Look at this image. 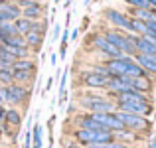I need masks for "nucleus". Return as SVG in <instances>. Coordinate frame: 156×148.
I'll return each mask as SVG.
<instances>
[{
  "instance_id": "16",
  "label": "nucleus",
  "mask_w": 156,
  "mask_h": 148,
  "mask_svg": "<svg viewBox=\"0 0 156 148\" xmlns=\"http://www.w3.org/2000/svg\"><path fill=\"white\" fill-rule=\"evenodd\" d=\"M115 134V140L122 142V144L126 146H134V142H138V138H140V134L133 132V130L125 129V130H119V132H113Z\"/></svg>"
},
{
  "instance_id": "3",
  "label": "nucleus",
  "mask_w": 156,
  "mask_h": 148,
  "mask_svg": "<svg viewBox=\"0 0 156 148\" xmlns=\"http://www.w3.org/2000/svg\"><path fill=\"white\" fill-rule=\"evenodd\" d=\"M117 118L122 122V126L136 134H148L150 129H152V122H150L148 117H138V115H130L125 113V111H115Z\"/></svg>"
},
{
  "instance_id": "14",
  "label": "nucleus",
  "mask_w": 156,
  "mask_h": 148,
  "mask_svg": "<svg viewBox=\"0 0 156 148\" xmlns=\"http://www.w3.org/2000/svg\"><path fill=\"white\" fill-rule=\"evenodd\" d=\"M95 130H85V129H75L71 132V138L77 142L81 148H85L87 144H91V142H95Z\"/></svg>"
},
{
  "instance_id": "15",
  "label": "nucleus",
  "mask_w": 156,
  "mask_h": 148,
  "mask_svg": "<svg viewBox=\"0 0 156 148\" xmlns=\"http://www.w3.org/2000/svg\"><path fill=\"white\" fill-rule=\"evenodd\" d=\"M24 38H26V44H28V48H30L34 53H38L40 49H42V46H44V40H46V34H40V32H30V34H26Z\"/></svg>"
},
{
  "instance_id": "25",
  "label": "nucleus",
  "mask_w": 156,
  "mask_h": 148,
  "mask_svg": "<svg viewBox=\"0 0 156 148\" xmlns=\"http://www.w3.org/2000/svg\"><path fill=\"white\" fill-rule=\"evenodd\" d=\"M63 148H81V146H79V144H77V142H75V140H73V138H69V140H67V142H65V146H63Z\"/></svg>"
},
{
  "instance_id": "26",
  "label": "nucleus",
  "mask_w": 156,
  "mask_h": 148,
  "mask_svg": "<svg viewBox=\"0 0 156 148\" xmlns=\"http://www.w3.org/2000/svg\"><path fill=\"white\" fill-rule=\"evenodd\" d=\"M59 32H61V26H59V24H55V28H53V40L59 38Z\"/></svg>"
},
{
  "instance_id": "23",
  "label": "nucleus",
  "mask_w": 156,
  "mask_h": 148,
  "mask_svg": "<svg viewBox=\"0 0 156 148\" xmlns=\"http://www.w3.org/2000/svg\"><path fill=\"white\" fill-rule=\"evenodd\" d=\"M0 32H2L4 38H10V36H18L14 22H4V24H0Z\"/></svg>"
},
{
  "instance_id": "5",
  "label": "nucleus",
  "mask_w": 156,
  "mask_h": 148,
  "mask_svg": "<svg viewBox=\"0 0 156 148\" xmlns=\"http://www.w3.org/2000/svg\"><path fill=\"white\" fill-rule=\"evenodd\" d=\"M105 20L115 28V30H122L126 34H130V18L129 14L121 10H115V8H107L105 10Z\"/></svg>"
},
{
  "instance_id": "10",
  "label": "nucleus",
  "mask_w": 156,
  "mask_h": 148,
  "mask_svg": "<svg viewBox=\"0 0 156 148\" xmlns=\"http://www.w3.org/2000/svg\"><path fill=\"white\" fill-rule=\"evenodd\" d=\"M107 81H109V77L101 75V73L93 71V69L81 73V85L87 87V89H91V91H95V89H105Z\"/></svg>"
},
{
  "instance_id": "20",
  "label": "nucleus",
  "mask_w": 156,
  "mask_h": 148,
  "mask_svg": "<svg viewBox=\"0 0 156 148\" xmlns=\"http://www.w3.org/2000/svg\"><path fill=\"white\" fill-rule=\"evenodd\" d=\"M14 26H16V32H18V36H26V34H30V32H32V28H34V22L20 16L18 20H14Z\"/></svg>"
},
{
  "instance_id": "2",
  "label": "nucleus",
  "mask_w": 156,
  "mask_h": 148,
  "mask_svg": "<svg viewBox=\"0 0 156 148\" xmlns=\"http://www.w3.org/2000/svg\"><path fill=\"white\" fill-rule=\"evenodd\" d=\"M103 36L122 53V55H126V57H134V55H136L134 34H126V32H122V30H115V28H111V30L103 32Z\"/></svg>"
},
{
  "instance_id": "9",
  "label": "nucleus",
  "mask_w": 156,
  "mask_h": 148,
  "mask_svg": "<svg viewBox=\"0 0 156 148\" xmlns=\"http://www.w3.org/2000/svg\"><path fill=\"white\" fill-rule=\"evenodd\" d=\"M133 59L134 57L122 55V57H117V59H105L103 65H105L107 73H109V77H121V75L126 73V69H129V65L133 63Z\"/></svg>"
},
{
  "instance_id": "30",
  "label": "nucleus",
  "mask_w": 156,
  "mask_h": 148,
  "mask_svg": "<svg viewBox=\"0 0 156 148\" xmlns=\"http://www.w3.org/2000/svg\"><path fill=\"white\" fill-rule=\"evenodd\" d=\"M69 4H71V0H67V2H65V6H69Z\"/></svg>"
},
{
  "instance_id": "17",
  "label": "nucleus",
  "mask_w": 156,
  "mask_h": 148,
  "mask_svg": "<svg viewBox=\"0 0 156 148\" xmlns=\"http://www.w3.org/2000/svg\"><path fill=\"white\" fill-rule=\"evenodd\" d=\"M12 71H38V63L34 57H26V59H16L12 63Z\"/></svg>"
},
{
  "instance_id": "24",
  "label": "nucleus",
  "mask_w": 156,
  "mask_h": 148,
  "mask_svg": "<svg viewBox=\"0 0 156 148\" xmlns=\"http://www.w3.org/2000/svg\"><path fill=\"white\" fill-rule=\"evenodd\" d=\"M67 40H69V32L65 30L63 36H61V48H59V57H65V51H67Z\"/></svg>"
},
{
  "instance_id": "4",
  "label": "nucleus",
  "mask_w": 156,
  "mask_h": 148,
  "mask_svg": "<svg viewBox=\"0 0 156 148\" xmlns=\"http://www.w3.org/2000/svg\"><path fill=\"white\" fill-rule=\"evenodd\" d=\"M89 42H91V46L95 48L101 55H105L107 59H117V57H122V53L119 51V49L115 48L103 34H93L91 38H89Z\"/></svg>"
},
{
  "instance_id": "19",
  "label": "nucleus",
  "mask_w": 156,
  "mask_h": 148,
  "mask_svg": "<svg viewBox=\"0 0 156 148\" xmlns=\"http://www.w3.org/2000/svg\"><path fill=\"white\" fill-rule=\"evenodd\" d=\"M6 125H10L12 129H20L22 126V113H20L16 107H10V109H6Z\"/></svg>"
},
{
  "instance_id": "18",
  "label": "nucleus",
  "mask_w": 156,
  "mask_h": 148,
  "mask_svg": "<svg viewBox=\"0 0 156 148\" xmlns=\"http://www.w3.org/2000/svg\"><path fill=\"white\" fill-rule=\"evenodd\" d=\"M34 81H36V71H14V83L32 87Z\"/></svg>"
},
{
  "instance_id": "27",
  "label": "nucleus",
  "mask_w": 156,
  "mask_h": 148,
  "mask_svg": "<svg viewBox=\"0 0 156 148\" xmlns=\"http://www.w3.org/2000/svg\"><path fill=\"white\" fill-rule=\"evenodd\" d=\"M51 85H53V77H50V79H48V83H46V89H44V93H48V91H50V89H51ZM44 93H42V95H44Z\"/></svg>"
},
{
  "instance_id": "22",
  "label": "nucleus",
  "mask_w": 156,
  "mask_h": 148,
  "mask_svg": "<svg viewBox=\"0 0 156 148\" xmlns=\"http://www.w3.org/2000/svg\"><path fill=\"white\" fill-rule=\"evenodd\" d=\"M125 2L130 8H136V10H154L150 0H125Z\"/></svg>"
},
{
  "instance_id": "31",
  "label": "nucleus",
  "mask_w": 156,
  "mask_h": 148,
  "mask_svg": "<svg viewBox=\"0 0 156 148\" xmlns=\"http://www.w3.org/2000/svg\"><path fill=\"white\" fill-rule=\"evenodd\" d=\"M0 140H2V129H0Z\"/></svg>"
},
{
  "instance_id": "7",
  "label": "nucleus",
  "mask_w": 156,
  "mask_h": 148,
  "mask_svg": "<svg viewBox=\"0 0 156 148\" xmlns=\"http://www.w3.org/2000/svg\"><path fill=\"white\" fill-rule=\"evenodd\" d=\"M107 95L111 99H115L117 95H121V93H126V91H133L130 89V79L126 75H121V77H109V81H107L105 89Z\"/></svg>"
},
{
  "instance_id": "13",
  "label": "nucleus",
  "mask_w": 156,
  "mask_h": 148,
  "mask_svg": "<svg viewBox=\"0 0 156 148\" xmlns=\"http://www.w3.org/2000/svg\"><path fill=\"white\" fill-rule=\"evenodd\" d=\"M152 77L150 75H142V77H136V79H130V89L133 91H138V93H144V95H150L152 93Z\"/></svg>"
},
{
  "instance_id": "11",
  "label": "nucleus",
  "mask_w": 156,
  "mask_h": 148,
  "mask_svg": "<svg viewBox=\"0 0 156 148\" xmlns=\"http://www.w3.org/2000/svg\"><path fill=\"white\" fill-rule=\"evenodd\" d=\"M134 61L144 69L146 75H150L152 79H156V55H142V53H136V55H134Z\"/></svg>"
},
{
  "instance_id": "32",
  "label": "nucleus",
  "mask_w": 156,
  "mask_h": 148,
  "mask_svg": "<svg viewBox=\"0 0 156 148\" xmlns=\"http://www.w3.org/2000/svg\"><path fill=\"white\" fill-rule=\"evenodd\" d=\"M55 2H59V0H55Z\"/></svg>"
},
{
  "instance_id": "8",
  "label": "nucleus",
  "mask_w": 156,
  "mask_h": 148,
  "mask_svg": "<svg viewBox=\"0 0 156 148\" xmlns=\"http://www.w3.org/2000/svg\"><path fill=\"white\" fill-rule=\"evenodd\" d=\"M117 111H125L130 115H138V117H150L154 113V105L146 101H136V103H119Z\"/></svg>"
},
{
  "instance_id": "29",
  "label": "nucleus",
  "mask_w": 156,
  "mask_h": 148,
  "mask_svg": "<svg viewBox=\"0 0 156 148\" xmlns=\"http://www.w3.org/2000/svg\"><path fill=\"white\" fill-rule=\"evenodd\" d=\"M150 2H152V8L156 10V0H150Z\"/></svg>"
},
{
  "instance_id": "6",
  "label": "nucleus",
  "mask_w": 156,
  "mask_h": 148,
  "mask_svg": "<svg viewBox=\"0 0 156 148\" xmlns=\"http://www.w3.org/2000/svg\"><path fill=\"white\" fill-rule=\"evenodd\" d=\"M6 89H8V101H6V105L18 107V105H26V103L30 101V87L12 83V85H6Z\"/></svg>"
},
{
  "instance_id": "12",
  "label": "nucleus",
  "mask_w": 156,
  "mask_h": 148,
  "mask_svg": "<svg viewBox=\"0 0 156 148\" xmlns=\"http://www.w3.org/2000/svg\"><path fill=\"white\" fill-rule=\"evenodd\" d=\"M22 18H28L32 22L44 20L46 18V6H42V4H26L22 8Z\"/></svg>"
},
{
  "instance_id": "33",
  "label": "nucleus",
  "mask_w": 156,
  "mask_h": 148,
  "mask_svg": "<svg viewBox=\"0 0 156 148\" xmlns=\"http://www.w3.org/2000/svg\"><path fill=\"white\" fill-rule=\"evenodd\" d=\"M0 105H2V103H0Z\"/></svg>"
},
{
  "instance_id": "28",
  "label": "nucleus",
  "mask_w": 156,
  "mask_h": 148,
  "mask_svg": "<svg viewBox=\"0 0 156 148\" xmlns=\"http://www.w3.org/2000/svg\"><path fill=\"white\" fill-rule=\"evenodd\" d=\"M150 148H156V136L152 138V142H150Z\"/></svg>"
},
{
  "instance_id": "1",
  "label": "nucleus",
  "mask_w": 156,
  "mask_h": 148,
  "mask_svg": "<svg viewBox=\"0 0 156 148\" xmlns=\"http://www.w3.org/2000/svg\"><path fill=\"white\" fill-rule=\"evenodd\" d=\"M77 107L85 111V113H115L117 111V103L113 101L105 93H95L91 89L79 95L77 99Z\"/></svg>"
},
{
  "instance_id": "21",
  "label": "nucleus",
  "mask_w": 156,
  "mask_h": 148,
  "mask_svg": "<svg viewBox=\"0 0 156 148\" xmlns=\"http://www.w3.org/2000/svg\"><path fill=\"white\" fill-rule=\"evenodd\" d=\"M129 16L146 24V22H150V20H154V10H136V8H129Z\"/></svg>"
}]
</instances>
